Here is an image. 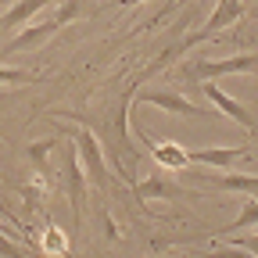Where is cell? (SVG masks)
I'll use <instances>...</instances> for the list:
<instances>
[{
  "mask_svg": "<svg viewBox=\"0 0 258 258\" xmlns=\"http://www.w3.org/2000/svg\"><path fill=\"white\" fill-rule=\"evenodd\" d=\"M144 83H147V79H144V76H137L133 83L125 86L122 101H118V108L111 111L108 129H111V140H115V165H118V158H125V161H137V158H140V151L133 147V140H129V108H133V101H137V90H140Z\"/></svg>",
  "mask_w": 258,
  "mask_h": 258,
  "instance_id": "1",
  "label": "cell"
},
{
  "mask_svg": "<svg viewBox=\"0 0 258 258\" xmlns=\"http://www.w3.org/2000/svg\"><path fill=\"white\" fill-rule=\"evenodd\" d=\"M237 72H258V54H233V57H194L186 69H183V79H201V83H212L219 76H237Z\"/></svg>",
  "mask_w": 258,
  "mask_h": 258,
  "instance_id": "2",
  "label": "cell"
},
{
  "mask_svg": "<svg viewBox=\"0 0 258 258\" xmlns=\"http://www.w3.org/2000/svg\"><path fill=\"white\" fill-rule=\"evenodd\" d=\"M72 144H76V154H79V161H83L86 179H90L97 190H111L108 165H104V151H101V144H97V137L90 133V129H79V133L72 137Z\"/></svg>",
  "mask_w": 258,
  "mask_h": 258,
  "instance_id": "3",
  "label": "cell"
},
{
  "mask_svg": "<svg viewBox=\"0 0 258 258\" xmlns=\"http://www.w3.org/2000/svg\"><path fill=\"white\" fill-rule=\"evenodd\" d=\"M140 101H144V104H154V108H161V111H169V115H183V118L215 115L212 108L194 104L190 97H183V93H176V90H147V93H140Z\"/></svg>",
  "mask_w": 258,
  "mask_h": 258,
  "instance_id": "4",
  "label": "cell"
},
{
  "mask_svg": "<svg viewBox=\"0 0 258 258\" xmlns=\"http://www.w3.org/2000/svg\"><path fill=\"white\" fill-rule=\"evenodd\" d=\"M64 190H69V205H72V219L76 226L83 222V194H86V172L79 165V154L76 144L64 147Z\"/></svg>",
  "mask_w": 258,
  "mask_h": 258,
  "instance_id": "5",
  "label": "cell"
},
{
  "mask_svg": "<svg viewBox=\"0 0 258 258\" xmlns=\"http://www.w3.org/2000/svg\"><path fill=\"white\" fill-rule=\"evenodd\" d=\"M244 0H215V11H212V18L205 22V29H194V36H198V43L201 40H215L222 29H230V25H237L240 18H244Z\"/></svg>",
  "mask_w": 258,
  "mask_h": 258,
  "instance_id": "6",
  "label": "cell"
},
{
  "mask_svg": "<svg viewBox=\"0 0 258 258\" xmlns=\"http://www.w3.org/2000/svg\"><path fill=\"white\" fill-rule=\"evenodd\" d=\"M133 198H137V201H158V198H183V201H198V194H194V190H183V186H176L172 179H165L161 172H154L151 179L133 183Z\"/></svg>",
  "mask_w": 258,
  "mask_h": 258,
  "instance_id": "7",
  "label": "cell"
},
{
  "mask_svg": "<svg viewBox=\"0 0 258 258\" xmlns=\"http://www.w3.org/2000/svg\"><path fill=\"white\" fill-rule=\"evenodd\" d=\"M201 90H205V97H208V101H212V104H215L222 115H230L233 122H240V125L247 129V133H254V137H258V118H254V115H251V111H247L240 101H233L230 93H222L215 83H205Z\"/></svg>",
  "mask_w": 258,
  "mask_h": 258,
  "instance_id": "8",
  "label": "cell"
},
{
  "mask_svg": "<svg viewBox=\"0 0 258 258\" xmlns=\"http://www.w3.org/2000/svg\"><path fill=\"white\" fill-rule=\"evenodd\" d=\"M137 137L147 144V151L154 154V161H158L161 169H176V172H179V169H186V165H190L186 147H179V144H172V140H158V144H154V140L144 133V125H140V122H137Z\"/></svg>",
  "mask_w": 258,
  "mask_h": 258,
  "instance_id": "9",
  "label": "cell"
},
{
  "mask_svg": "<svg viewBox=\"0 0 258 258\" xmlns=\"http://www.w3.org/2000/svg\"><path fill=\"white\" fill-rule=\"evenodd\" d=\"M190 154V165H208V169H230L233 161L247 158L251 147H205V151H186Z\"/></svg>",
  "mask_w": 258,
  "mask_h": 258,
  "instance_id": "10",
  "label": "cell"
},
{
  "mask_svg": "<svg viewBox=\"0 0 258 258\" xmlns=\"http://www.w3.org/2000/svg\"><path fill=\"white\" fill-rule=\"evenodd\" d=\"M61 32V25L54 22V18H47V22H40V25H32V29H25V32H18V36L0 50V54H18V50H32V47H40V43H47L50 36H57Z\"/></svg>",
  "mask_w": 258,
  "mask_h": 258,
  "instance_id": "11",
  "label": "cell"
},
{
  "mask_svg": "<svg viewBox=\"0 0 258 258\" xmlns=\"http://www.w3.org/2000/svg\"><path fill=\"white\" fill-rule=\"evenodd\" d=\"M201 183H212L219 190H233V194H244V198H258V176H240V172H194Z\"/></svg>",
  "mask_w": 258,
  "mask_h": 258,
  "instance_id": "12",
  "label": "cell"
},
{
  "mask_svg": "<svg viewBox=\"0 0 258 258\" xmlns=\"http://www.w3.org/2000/svg\"><path fill=\"white\" fill-rule=\"evenodd\" d=\"M50 4H54V0H15V4H8V15H0V32L29 25V18H36Z\"/></svg>",
  "mask_w": 258,
  "mask_h": 258,
  "instance_id": "13",
  "label": "cell"
},
{
  "mask_svg": "<svg viewBox=\"0 0 258 258\" xmlns=\"http://www.w3.org/2000/svg\"><path fill=\"white\" fill-rule=\"evenodd\" d=\"M251 226H258V198L240 201V215L226 226V230H219V237H233V233H240V230H251Z\"/></svg>",
  "mask_w": 258,
  "mask_h": 258,
  "instance_id": "14",
  "label": "cell"
},
{
  "mask_svg": "<svg viewBox=\"0 0 258 258\" xmlns=\"http://www.w3.org/2000/svg\"><path fill=\"white\" fill-rule=\"evenodd\" d=\"M0 83L18 86V83H36V76H32L29 69H4V64H0Z\"/></svg>",
  "mask_w": 258,
  "mask_h": 258,
  "instance_id": "15",
  "label": "cell"
},
{
  "mask_svg": "<svg viewBox=\"0 0 258 258\" xmlns=\"http://www.w3.org/2000/svg\"><path fill=\"white\" fill-rule=\"evenodd\" d=\"M54 147H57V140H40V144H32V147H29V158L36 161V169H40V172H47L43 158H47V154H50Z\"/></svg>",
  "mask_w": 258,
  "mask_h": 258,
  "instance_id": "16",
  "label": "cell"
},
{
  "mask_svg": "<svg viewBox=\"0 0 258 258\" xmlns=\"http://www.w3.org/2000/svg\"><path fill=\"white\" fill-rule=\"evenodd\" d=\"M0 258H29V254H25V247H22V244L8 240V237H4V230H0Z\"/></svg>",
  "mask_w": 258,
  "mask_h": 258,
  "instance_id": "17",
  "label": "cell"
},
{
  "mask_svg": "<svg viewBox=\"0 0 258 258\" xmlns=\"http://www.w3.org/2000/svg\"><path fill=\"white\" fill-rule=\"evenodd\" d=\"M201 258H254V254L244 251V247H219V251H208V254H201Z\"/></svg>",
  "mask_w": 258,
  "mask_h": 258,
  "instance_id": "18",
  "label": "cell"
},
{
  "mask_svg": "<svg viewBox=\"0 0 258 258\" xmlns=\"http://www.w3.org/2000/svg\"><path fill=\"white\" fill-rule=\"evenodd\" d=\"M176 4H179V0H169V4H165V8H161V11H158V15H154V18L147 22V25H140V29H154L158 22H165V18L172 15V8H176Z\"/></svg>",
  "mask_w": 258,
  "mask_h": 258,
  "instance_id": "19",
  "label": "cell"
},
{
  "mask_svg": "<svg viewBox=\"0 0 258 258\" xmlns=\"http://www.w3.org/2000/svg\"><path fill=\"white\" fill-rule=\"evenodd\" d=\"M233 247H244V251H251V254L258 258V233H254V237H237Z\"/></svg>",
  "mask_w": 258,
  "mask_h": 258,
  "instance_id": "20",
  "label": "cell"
},
{
  "mask_svg": "<svg viewBox=\"0 0 258 258\" xmlns=\"http://www.w3.org/2000/svg\"><path fill=\"white\" fill-rule=\"evenodd\" d=\"M137 4H144V0H118V8H122V11H129V8H137Z\"/></svg>",
  "mask_w": 258,
  "mask_h": 258,
  "instance_id": "21",
  "label": "cell"
},
{
  "mask_svg": "<svg viewBox=\"0 0 258 258\" xmlns=\"http://www.w3.org/2000/svg\"><path fill=\"white\" fill-rule=\"evenodd\" d=\"M4 4H15V0H0V8H4Z\"/></svg>",
  "mask_w": 258,
  "mask_h": 258,
  "instance_id": "22",
  "label": "cell"
},
{
  "mask_svg": "<svg viewBox=\"0 0 258 258\" xmlns=\"http://www.w3.org/2000/svg\"><path fill=\"white\" fill-rule=\"evenodd\" d=\"M251 15H258V4H254V8H251Z\"/></svg>",
  "mask_w": 258,
  "mask_h": 258,
  "instance_id": "23",
  "label": "cell"
}]
</instances>
